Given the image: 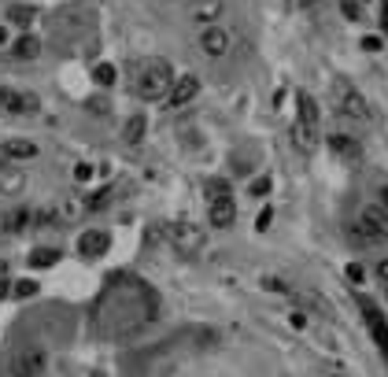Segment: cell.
Masks as SVG:
<instances>
[{
	"instance_id": "1",
	"label": "cell",
	"mask_w": 388,
	"mask_h": 377,
	"mask_svg": "<svg viewBox=\"0 0 388 377\" xmlns=\"http://www.w3.org/2000/svg\"><path fill=\"white\" fill-rule=\"evenodd\" d=\"M318 137H322V107L318 100L311 96L307 89L296 93V122H293V145L299 148L304 156H311L318 148Z\"/></svg>"
},
{
	"instance_id": "2",
	"label": "cell",
	"mask_w": 388,
	"mask_h": 377,
	"mask_svg": "<svg viewBox=\"0 0 388 377\" xmlns=\"http://www.w3.org/2000/svg\"><path fill=\"white\" fill-rule=\"evenodd\" d=\"M170 82H174V71H170L167 59H148L137 67V78H133V93L141 100H163L170 93Z\"/></svg>"
},
{
	"instance_id": "3",
	"label": "cell",
	"mask_w": 388,
	"mask_h": 377,
	"mask_svg": "<svg viewBox=\"0 0 388 377\" xmlns=\"http://www.w3.org/2000/svg\"><path fill=\"white\" fill-rule=\"evenodd\" d=\"M333 104H337V111L340 115H348V118H359V122H370L373 111H370V104H366V96L355 89V85L348 78H333Z\"/></svg>"
},
{
	"instance_id": "4",
	"label": "cell",
	"mask_w": 388,
	"mask_h": 377,
	"mask_svg": "<svg viewBox=\"0 0 388 377\" xmlns=\"http://www.w3.org/2000/svg\"><path fill=\"white\" fill-rule=\"evenodd\" d=\"M167 237H170V244H174L181 255H196L200 248H203V241H207L203 226H192V222H174L167 230Z\"/></svg>"
},
{
	"instance_id": "5",
	"label": "cell",
	"mask_w": 388,
	"mask_h": 377,
	"mask_svg": "<svg viewBox=\"0 0 388 377\" xmlns=\"http://www.w3.org/2000/svg\"><path fill=\"white\" fill-rule=\"evenodd\" d=\"M355 233L362 237V241H381V237H388V211L381 208V203H370L359 222H355Z\"/></svg>"
},
{
	"instance_id": "6",
	"label": "cell",
	"mask_w": 388,
	"mask_h": 377,
	"mask_svg": "<svg viewBox=\"0 0 388 377\" xmlns=\"http://www.w3.org/2000/svg\"><path fill=\"white\" fill-rule=\"evenodd\" d=\"M48 366V355L45 348H37V344H30V348H23L12 359V377H41Z\"/></svg>"
},
{
	"instance_id": "7",
	"label": "cell",
	"mask_w": 388,
	"mask_h": 377,
	"mask_svg": "<svg viewBox=\"0 0 388 377\" xmlns=\"http://www.w3.org/2000/svg\"><path fill=\"white\" fill-rule=\"evenodd\" d=\"M230 48H233V34H230V30H222L219 23L203 26V34H200V52H203V56L222 59V56H230Z\"/></svg>"
},
{
	"instance_id": "8",
	"label": "cell",
	"mask_w": 388,
	"mask_h": 377,
	"mask_svg": "<svg viewBox=\"0 0 388 377\" xmlns=\"http://www.w3.org/2000/svg\"><path fill=\"white\" fill-rule=\"evenodd\" d=\"M196 93H200V78H196V74H178V78L170 82L167 104L170 107H185V104L196 100Z\"/></svg>"
},
{
	"instance_id": "9",
	"label": "cell",
	"mask_w": 388,
	"mask_h": 377,
	"mask_svg": "<svg viewBox=\"0 0 388 377\" xmlns=\"http://www.w3.org/2000/svg\"><path fill=\"white\" fill-rule=\"evenodd\" d=\"M0 107L12 115H34L37 111V96L34 93H15V89H0Z\"/></svg>"
},
{
	"instance_id": "10",
	"label": "cell",
	"mask_w": 388,
	"mask_h": 377,
	"mask_svg": "<svg viewBox=\"0 0 388 377\" xmlns=\"http://www.w3.org/2000/svg\"><path fill=\"white\" fill-rule=\"evenodd\" d=\"M107 248H111V237L104 230H85L78 237V255H85V259H100Z\"/></svg>"
},
{
	"instance_id": "11",
	"label": "cell",
	"mask_w": 388,
	"mask_h": 377,
	"mask_svg": "<svg viewBox=\"0 0 388 377\" xmlns=\"http://www.w3.org/2000/svg\"><path fill=\"white\" fill-rule=\"evenodd\" d=\"M207 222L214 226V230H230V226L237 222V203H233V196L211 200V208H207Z\"/></svg>"
},
{
	"instance_id": "12",
	"label": "cell",
	"mask_w": 388,
	"mask_h": 377,
	"mask_svg": "<svg viewBox=\"0 0 388 377\" xmlns=\"http://www.w3.org/2000/svg\"><path fill=\"white\" fill-rule=\"evenodd\" d=\"M225 12V4L222 0H192V8H189V19L192 23H200V26H211V23H219Z\"/></svg>"
},
{
	"instance_id": "13",
	"label": "cell",
	"mask_w": 388,
	"mask_h": 377,
	"mask_svg": "<svg viewBox=\"0 0 388 377\" xmlns=\"http://www.w3.org/2000/svg\"><path fill=\"white\" fill-rule=\"evenodd\" d=\"M329 148H333L340 159H359V156H362V145L355 141V137H348V134H333V137H329Z\"/></svg>"
},
{
	"instance_id": "14",
	"label": "cell",
	"mask_w": 388,
	"mask_h": 377,
	"mask_svg": "<svg viewBox=\"0 0 388 377\" xmlns=\"http://www.w3.org/2000/svg\"><path fill=\"white\" fill-rule=\"evenodd\" d=\"M23 185H26V178L19 174L15 167H0V192H4V196H15V192H23Z\"/></svg>"
},
{
	"instance_id": "15",
	"label": "cell",
	"mask_w": 388,
	"mask_h": 377,
	"mask_svg": "<svg viewBox=\"0 0 388 377\" xmlns=\"http://www.w3.org/2000/svg\"><path fill=\"white\" fill-rule=\"evenodd\" d=\"M12 56H15V59H37V56H41V41L30 37V34H23V37L12 45Z\"/></svg>"
},
{
	"instance_id": "16",
	"label": "cell",
	"mask_w": 388,
	"mask_h": 377,
	"mask_svg": "<svg viewBox=\"0 0 388 377\" xmlns=\"http://www.w3.org/2000/svg\"><path fill=\"white\" fill-rule=\"evenodd\" d=\"M362 311H366V322H370L373 333H377V340H381V348L388 351V326H381V315H377V307L370 304V300H362Z\"/></svg>"
},
{
	"instance_id": "17",
	"label": "cell",
	"mask_w": 388,
	"mask_h": 377,
	"mask_svg": "<svg viewBox=\"0 0 388 377\" xmlns=\"http://www.w3.org/2000/svg\"><path fill=\"white\" fill-rule=\"evenodd\" d=\"M0 152H4V159H34L37 156V145H30V141H8Z\"/></svg>"
},
{
	"instance_id": "18",
	"label": "cell",
	"mask_w": 388,
	"mask_h": 377,
	"mask_svg": "<svg viewBox=\"0 0 388 377\" xmlns=\"http://www.w3.org/2000/svg\"><path fill=\"white\" fill-rule=\"evenodd\" d=\"M8 19H12L15 26H30L37 19V8L34 4H12V8H8Z\"/></svg>"
},
{
	"instance_id": "19",
	"label": "cell",
	"mask_w": 388,
	"mask_h": 377,
	"mask_svg": "<svg viewBox=\"0 0 388 377\" xmlns=\"http://www.w3.org/2000/svg\"><path fill=\"white\" fill-rule=\"evenodd\" d=\"M26 222H30V211H26V208H15V211H8V214H4V230H8V233L26 230Z\"/></svg>"
},
{
	"instance_id": "20",
	"label": "cell",
	"mask_w": 388,
	"mask_h": 377,
	"mask_svg": "<svg viewBox=\"0 0 388 377\" xmlns=\"http://www.w3.org/2000/svg\"><path fill=\"white\" fill-rule=\"evenodd\" d=\"M56 263H59L56 248H34L30 252V266H56Z\"/></svg>"
},
{
	"instance_id": "21",
	"label": "cell",
	"mask_w": 388,
	"mask_h": 377,
	"mask_svg": "<svg viewBox=\"0 0 388 377\" xmlns=\"http://www.w3.org/2000/svg\"><path fill=\"white\" fill-rule=\"evenodd\" d=\"M122 137H126L129 145H137V141H141V137H145V115H133V118H129V122H126V130H122Z\"/></svg>"
},
{
	"instance_id": "22",
	"label": "cell",
	"mask_w": 388,
	"mask_h": 377,
	"mask_svg": "<svg viewBox=\"0 0 388 377\" xmlns=\"http://www.w3.org/2000/svg\"><path fill=\"white\" fill-rule=\"evenodd\" d=\"M203 189H207V196H211V200L230 196V181H225V178H207V185H203Z\"/></svg>"
},
{
	"instance_id": "23",
	"label": "cell",
	"mask_w": 388,
	"mask_h": 377,
	"mask_svg": "<svg viewBox=\"0 0 388 377\" xmlns=\"http://www.w3.org/2000/svg\"><path fill=\"white\" fill-rule=\"evenodd\" d=\"M12 296H19V300L37 296V282H30V277H23V282H12Z\"/></svg>"
},
{
	"instance_id": "24",
	"label": "cell",
	"mask_w": 388,
	"mask_h": 377,
	"mask_svg": "<svg viewBox=\"0 0 388 377\" xmlns=\"http://www.w3.org/2000/svg\"><path fill=\"white\" fill-rule=\"evenodd\" d=\"M111 203V189H100V192H93L89 200H85V211H100V208H107Z\"/></svg>"
},
{
	"instance_id": "25",
	"label": "cell",
	"mask_w": 388,
	"mask_h": 377,
	"mask_svg": "<svg viewBox=\"0 0 388 377\" xmlns=\"http://www.w3.org/2000/svg\"><path fill=\"white\" fill-rule=\"evenodd\" d=\"M93 78H96V85H115V67L111 63H100V67L93 71Z\"/></svg>"
},
{
	"instance_id": "26",
	"label": "cell",
	"mask_w": 388,
	"mask_h": 377,
	"mask_svg": "<svg viewBox=\"0 0 388 377\" xmlns=\"http://www.w3.org/2000/svg\"><path fill=\"white\" fill-rule=\"evenodd\" d=\"M340 12H344V19H351V23H355V19L362 15V4H359V0H340Z\"/></svg>"
},
{
	"instance_id": "27",
	"label": "cell",
	"mask_w": 388,
	"mask_h": 377,
	"mask_svg": "<svg viewBox=\"0 0 388 377\" xmlns=\"http://www.w3.org/2000/svg\"><path fill=\"white\" fill-rule=\"evenodd\" d=\"M248 192H252V196H266V192H270V174L255 178V181H252V189H248Z\"/></svg>"
},
{
	"instance_id": "28",
	"label": "cell",
	"mask_w": 388,
	"mask_h": 377,
	"mask_svg": "<svg viewBox=\"0 0 388 377\" xmlns=\"http://www.w3.org/2000/svg\"><path fill=\"white\" fill-rule=\"evenodd\" d=\"M270 222H274V211H270V208H263V211H259V219H255V230H266Z\"/></svg>"
},
{
	"instance_id": "29",
	"label": "cell",
	"mask_w": 388,
	"mask_h": 377,
	"mask_svg": "<svg viewBox=\"0 0 388 377\" xmlns=\"http://www.w3.org/2000/svg\"><path fill=\"white\" fill-rule=\"evenodd\" d=\"M263 288H270V293H285V282H281V277H263Z\"/></svg>"
},
{
	"instance_id": "30",
	"label": "cell",
	"mask_w": 388,
	"mask_h": 377,
	"mask_svg": "<svg viewBox=\"0 0 388 377\" xmlns=\"http://www.w3.org/2000/svg\"><path fill=\"white\" fill-rule=\"evenodd\" d=\"M74 178H78V181H89V178H93V163H78V167H74Z\"/></svg>"
},
{
	"instance_id": "31",
	"label": "cell",
	"mask_w": 388,
	"mask_h": 377,
	"mask_svg": "<svg viewBox=\"0 0 388 377\" xmlns=\"http://www.w3.org/2000/svg\"><path fill=\"white\" fill-rule=\"evenodd\" d=\"M362 48L366 52H381V37H362Z\"/></svg>"
},
{
	"instance_id": "32",
	"label": "cell",
	"mask_w": 388,
	"mask_h": 377,
	"mask_svg": "<svg viewBox=\"0 0 388 377\" xmlns=\"http://www.w3.org/2000/svg\"><path fill=\"white\" fill-rule=\"evenodd\" d=\"M377 203H381V208L388 211V185H381V189H377Z\"/></svg>"
},
{
	"instance_id": "33",
	"label": "cell",
	"mask_w": 388,
	"mask_h": 377,
	"mask_svg": "<svg viewBox=\"0 0 388 377\" xmlns=\"http://www.w3.org/2000/svg\"><path fill=\"white\" fill-rule=\"evenodd\" d=\"M381 26H385V37H388V0H381Z\"/></svg>"
},
{
	"instance_id": "34",
	"label": "cell",
	"mask_w": 388,
	"mask_h": 377,
	"mask_svg": "<svg viewBox=\"0 0 388 377\" xmlns=\"http://www.w3.org/2000/svg\"><path fill=\"white\" fill-rule=\"evenodd\" d=\"M348 277H351V282H362V266L351 263V266H348Z\"/></svg>"
},
{
	"instance_id": "35",
	"label": "cell",
	"mask_w": 388,
	"mask_h": 377,
	"mask_svg": "<svg viewBox=\"0 0 388 377\" xmlns=\"http://www.w3.org/2000/svg\"><path fill=\"white\" fill-rule=\"evenodd\" d=\"M377 277H381V282H388V259L377 263Z\"/></svg>"
},
{
	"instance_id": "36",
	"label": "cell",
	"mask_w": 388,
	"mask_h": 377,
	"mask_svg": "<svg viewBox=\"0 0 388 377\" xmlns=\"http://www.w3.org/2000/svg\"><path fill=\"white\" fill-rule=\"evenodd\" d=\"M288 4H293V8H315L318 0H288Z\"/></svg>"
},
{
	"instance_id": "37",
	"label": "cell",
	"mask_w": 388,
	"mask_h": 377,
	"mask_svg": "<svg viewBox=\"0 0 388 377\" xmlns=\"http://www.w3.org/2000/svg\"><path fill=\"white\" fill-rule=\"evenodd\" d=\"M8 293H12V282H0V300H4Z\"/></svg>"
},
{
	"instance_id": "38",
	"label": "cell",
	"mask_w": 388,
	"mask_h": 377,
	"mask_svg": "<svg viewBox=\"0 0 388 377\" xmlns=\"http://www.w3.org/2000/svg\"><path fill=\"white\" fill-rule=\"evenodd\" d=\"M4 41H8V34H4V26H0V45H4Z\"/></svg>"
},
{
	"instance_id": "39",
	"label": "cell",
	"mask_w": 388,
	"mask_h": 377,
	"mask_svg": "<svg viewBox=\"0 0 388 377\" xmlns=\"http://www.w3.org/2000/svg\"><path fill=\"white\" fill-rule=\"evenodd\" d=\"M89 377H104V374H96V370H93V374H89Z\"/></svg>"
},
{
	"instance_id": "40",
	"label": "cell",
	"mask_w": 388,
	"mask_h": 377,
	"mask_svg": "<svg viewBox=\"0 0 388 377\" xmlns=\"http://www.w3.org/2000/svg\"><path fill=\"white\" fill-rule=\"evenodd\" d=\"M385 296H388V282H385Z\"/></svg>"
},
{
	"instance_id": "41",
	"label": "cell",
	"mask_w": 388,
	"mask_h": 377,
	"mask_svg": "<svg viewBox=\"0 0 388 377\" xmlns=\"http://www.w3.org/2000/svg\"><path fill=\"white\" fill-rule=\"evenodd\" d=\"M333 377H344V374H333Z\"/></svg>"
},
{
	"instance_id": "42",
	"label": "cell",
	"mask_w": 388,
	"mask_h": 377,
	"mask_svg": "<svg viewBox=\"0 0 388 377\" xmlns=\"http://www.w3.org/2000/svg\"><path fill=\"white\" fill-rule=\"evenodd\" d=\"M359 4H366V0H359Z\"/></svg>"
}]
</instances>
